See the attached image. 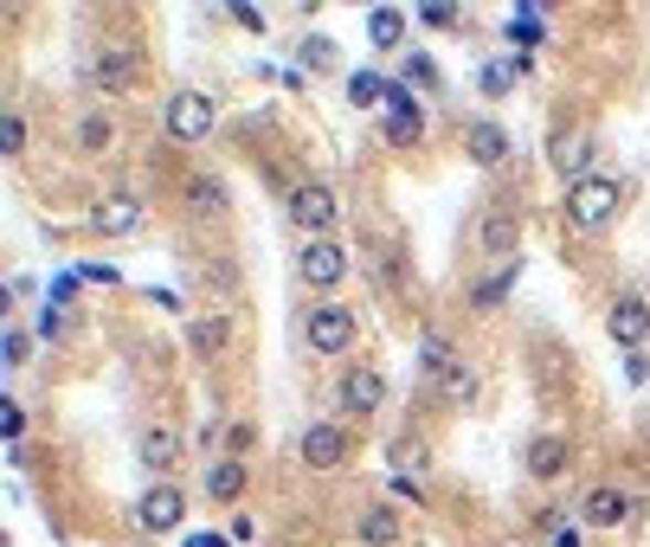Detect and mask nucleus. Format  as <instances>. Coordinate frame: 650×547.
Listing matches in <instances>:
<instances>
[{"label": "nucleus", "instance_id": "4468645a", "mask_svg": "<svg viewBox=\"0 0 650 547\" xmlns=\"http://www.w3.org/2000/svg\"><path fill=\"white\" fill-rule=\"evenodd\" d=\"M579 515H586L593 528H625V522H631V496H625L618 483H599V490L579 503Z\"/></svg>", "mask_w": 650, "mask_h": 547}, {"label": "nucleus", "instance_id": "473e14b6", "mask_svg": "<svg viewBox=\"0 0 650 547\" xmlns=\"http://www.w3.org/2000/svg\"><path fill=\"white\" fill-rule=\"evenodd\" d=\"M644 374H650L644 348H631V355H625V380H631V387H644Z\"/></svg>", "mask_w": 650, "mask_h": 547}, {"label": "nucleus", "instance_id": "c9c22d12", "mask_svg": "<svg viewBox=\"0 0 650 547\" xmlns=\"http://www.w3.org/2000/svg\"><path fill=\"white\" fill-rule=\"evenodd\" d=\"M26 361V335H20V328H7V367H20Z\"/></svg>", "mask_w": 650, "mask_h": 547}, {"label": "nucleus", "instance_id": "f03ea898", "mask_svg": "<svg viewBox=\"0 0 650 547\" xmlns=\"http://www.w3.org/2000/svg\"><path fill=\"white\" fill-rule=\"evenodd\" d=\"M303 335H309L316 355H348V341H354V309L335 303V296H322V303L303 316Z\"/></svg>", "mask_w": 650, "mask_h": 547}, {"label": "nucleus", "instance_id": "1a4fd4ad", "mask_svg": "<svg viewBox=\"0 0 650 547\" xmlns=\"http://www.w3.org/2000/svg\"><path fill=\"white\" fill-rule=\"evenodd\" d=\"M142 219H149V207H142L136 193H110V200L90 213V225H97L104 239H129V232H142Z\"/></svg>", "mask_w": 650, "mask_h": 547}, {"label": "nucleus", "instance_id": "f257e3e1", "mask_svg": "<svg viewBox=\"0 0 650 547\" xmlns=\"http://www.w3.org/2000/svg\"><path fill=\"white\" fill-rule=\"evenodd\" d=\"M618 200H625V187H618L612 175H586V181H567L561 219H567L574 232H606L618 219Z\"/></svg>", "mask_w": 650, "mask_h": 547}, {"label": "nucleus", "instance_id": "7c9ffc66", "mask_svg": "<svg viewBox=\"0 0 650 547\" xmlns=\"http://www.w3.org/2000/svg\"><path fill=\"white\" fill-rule=\"evenodd\" d=\"M0 432H7V438H20V432H26V412H20L13 400L0 406Z\"/></svg>", "mask_w": 650, "mask_h": 547}, {"label": "nucleus", "instance_id": "393cba45", "mask_svg": "<svg viewBox=\"0 0 650 547\" xmlns=\"http://www.w3.org/2000/svg\"><path fill=\"white\" fill-rule=\"evenodd\" d=\"M188 207H193V213H226V187H220V181H193L188 187Z\"/></svg>", "mask_w": 650, "mask_h": 547}, {"label": "nucleus", "instance_id": "412c9836", "mask_svg": "<svg viewBox=\"0 0 650 547\" xmlns=\"http://www.w3.org/2000/svg\"><path fill=\"white\" fill-rule=\"evenodd\" d=\"M361 541H367V547H393V541H399V515L386 509V503L361 509Z\"/></svg>", "mask_w": 650, "mask_h": 547}, {"label": "nucleus", "instance_id": "58836bf2", "mask_svg": "<svg viewBox=\"0 0 650 547\" xmlns=\"http://www.w3.org/2000/svg\"><path fill=\"white\" fill-rule=\"evenodd\" d=\"M188 547H226L220 535H188Z\"/></svg>", "mask_w": 650, "mask_h": 547}, {"label": "nucleus", "instance_id": "aec40b11", "mask_svg": "<svg viewBox=\"0 0 650 547\" xmlns=\"http://www.w3.org/2000/svg\"><path fill=\"white\" fill-rule=\"evenodd\" d=\"M206 496H213V503H232V496H245V464H238V457H220V464H206Z\"/></svg>", "mask_w": 650, "mask_h": 547}, {"label": "nucleus", "instance_id": "f8f14e48", "mask_svg": "<svg viewBox=\"0 0 650 547\" xmlns=\"http://www.w3.org/2000/svg\"><path fill=\"white\" fill-rule=\"evenodd\" d=\"M463 148H470L477 168H502V161H509V129L490 123V116H477V123L463 129Z\"/></svg>", "mask_w": 650, "mask_h": 547}, {"label": "nucleus", "instance_id": "6ab92c4d", "mask_svg": "<svg viewBox=\"0 0 650 547\" xmlns=\"http://www.w3.org/2000/svg\"><path fill=\"white\" fill-rule=\"evenodd\" d=\"M142 464H149V471H174V464H181V432H174V425H149V432H142Z\"/></svg>", "mask_w": 650, "mask_h": 547}, {"label": "nucleus", "instance_id": "cd10ccee", "mask_svg": "<svg viewBox=\"0 0 650 547\" xmlns=\"http://www.w3.org/2000/svg\"><path fill=\"white\" fill-rule=\"evenodd\" d=\"M509 39H515V45H541V20H535V7H522V13L509 20Z\"/></svg>", "mask_w": 650, "mask_h": 547}, {"label": "nucleus", "instance_id": "f3484780", "mask_svg": "<svg viewBox=\"0 0 650 547\" xmlns=\"http://www.w3.org/2000/svg\"><path fill=\"white\" fill-rule=\"evenodd\" d=\"M386 400V380L374 374V367H354L342 380V412H374V406Z\"/></svg>", "mask_w": 650, "mask_h": 547}, {"label": "nucleus", "instance_id": "bb28decb", "mask_svg": "<svg viewBox=\"0 0 650 547\" xmlns=\"http://www.w3.org/2000/svg\"><path fill=\"white\" fill-rule=\"evenodd\" d=\"M515 291V257H509V264H502L497 277H490V284H483V291H477V303H483V309H490V303H502V296Z\"/></svg>", "mask_w": 650, "mask_h": 547}, {"label": "nucleus", "instance_id": "c756f323", "mask_svg": "<svg viewBox=\"0 0 650 547\" xmlns=\"http://www.w3.org/2000/svg\"><path fill=\"white\" fill-rule=\"evenodd\" d=\"M0 148H7V155H20V148H26V123H20V116H7V123H0Z\"/></svg>", "mask_w": 650, "mask_h": 547}, {"label": "nucleus", "instance_id": "2f4dec72", "mask_svg": "<svg viewBox=\"0 0 650 547\" xmlns=\"http://www.w3.org/2000/svg\"><path fill=\"white\" fill-rule=\"evenodd\" d=\"M329 59H335L329 39H303V65H329Z\"/></svg>", "mask_w": 650, "mask_h": 547}, {"label": "nucleus", "instance_id": "ddd939ff", "mask_svg": "<svg viewBox=\"0 0 650 547\" xmlns=\"http://www.w3.org/2000/svg\"><path fill=\"white\" fill-rule=\"evenodd\" d=\"M567 457H574V444H567V438H561V432H541L535 444H529V457H522V464H529V476H535V483H554V476L567 471Z\"/></svg>", "mask_w": 650, "mask_h": 547}, {"label": "nucleus", "instance_id": "e433bc0d", "mask_svg": "<svg viewBox=\"0 0 650 547\" xmlns=\"http://www.w3.org/2000/svg\"><path fill=\"white\" fill-rule=\"evenodd\" d=\"M393 464H413V471H419V464H425V444H393Z\"/></svg>", "mask_w": 650, "mask_h": 547}, {"label": "nucleus", "instance_id": "4be33fe9", "mask_svg": "<svg viewBox=\"0 0 650 547\" xmlns=\"http://www.w3.org/2000/svg\"><path fill=\"white\" fill-rule=\"evenodd\" d=\"M367 39H374L381 52H393V45L406 39V13H399V7H374V13H367Z\"/></svg>", "mask_w": 650, "mask_h": 547}, {"label": "nucleus", "instance_id": "9b49d317", "mask_svg": "<svg viewBox=\"0 0 650 547\" xmlns=\"http://www.w3.org/2000/svg\"><path fill=\"white\" fill-rule=\"evenodd\" d=\"M297 451H303L309 471H335V464L348 457V432L342 425H309V432L297 438Z\"/></svg>", "mask_w": 650, "mask_h": 547}, {"label": "nucleus", "instance_id": "423d86ee", "mask_svg": "<svg viewBox=\"0 0 650 547\" xmlns=\"http://www.w3.org/2000/svg\"><path fill=\"white\" fill-rule=\"evenodd\" d=\"M290 219H297L303 239H322V232L335 225V193H329L322 181H303L297 193H290Z\"/></svg>", "mask_w": 650, "mask_h": 547}, {"label": "nucleus", "instance_id": "20e7f679", "mask_svg": "<svg viewBox=\"0 0 650 547\" xmlns=\"http://www.w3.org/2000/svg\"><path fill=\"white\" fill-rule=\"evenodd\" d=\"M425 374H431V387H438V400H451V406H463L470 393H477V380H470V367L438 341V335H425Z\"/></svg>", "mask_w": 650, "mask_h": 547}, {"label": "nucleus", "instance_id": "a211bd4d", "mask_svg": "<svg viewBox=\"0 0 650 547\" xmlns=\"http://www.w3.org/2000/svg\"><path fill=\"white\" fill-rule=\"evenodd\" d=\"M477 245H483L490 257H509L515 245H522V219H515V213H502V207H497V213L477 225Z\"/></svg>", "mask_w": 650, "mask_h": 547}, {"label": "nucleus", "instance_id": "dca6fc26", "mask_svg": "<svg viewBox=\"0 0 650 547\" xmlns=\"http://www.w3.org/2000/svg\"><path fill=\"white\" fill-rule=\"evenodd\" d=\"M547 161H554L561 175H574V181H586V161H593V136H586V129H567V136H554V148H547Z\"/></svg>", "mask_w": 650, "mask_h": 547}, {"label": "nucleus", "instance_id": "a878e982", "mask_svg": "<svg viewBox=\"0 0 650 547\" xmlns=\"http://www.w3.org/2000/svg\"><path fill=\"white\" fill-rule=\"evenodd\" d=\"M110 116H104V109H90V116H84V129H77V143L90 148V155H97V148H110Z\"/></svg>", "mask_w": 650, "mask_h": 547}, {"label": "nucleus", "instance_id": "2eb2a0df", "mask_svg": "<svg viewBox=\"0 0 650 547\" xmlns=\"http://www.w3.org/2000/svg\"><path fill=\"white\" fill-rule=\"evenodd\" d=\"M129 77H136V59H129L122 45H97V52H90V84H104V91H129Z\"/></svg>", "mask_w": 650, "mask_h": 547}, {"label": "nucleus", "instance_id": "7ed1b4c3", "mask_svg": "<svg viewBox=\"0 0 650 547\" xmlns=\"http://www.w3.org/2000/svg\"><path fill=\"white\" fill-rule=\"evenodd\" d=\"M213 123H220V104H213L206 91H174V97H168V136H174V143H206Z\"/></svg>", "mask_w": 650, "mask_h": 547}, {"label": "nucleus", "instance_id": "5701e85b", "mask_svg": "<svg viewBox=\"0 0 650 547\" xmlns=\"http://www.w3.org/2000/svg\"><path fill=\"white\" fill-rule=\"evenodd\" d=\"M348 97H354L361 109H386V84L374 72H354L348 77Z\"/></svg>", "mask_w": 650, "mask_h": 547}, {"label": "nucleus", "instance_id": "0eeeda50", "mask_svg": "<svg viewBox=\"0 0 650 547\" xmlns=\"http://www.w3.org/2000/svg\"><path fill=\"white\" fill-rule=\"evenodd\" d=\"M606 335H612L625 355H631V348H644V341H650V303H644V296H618L612 309H606Z\"/></svg>", "mask_w": 650, "mask_h": 547}, {"label": "nucleus", "instance_id": "6e6552de", "mask_svg": "<svg viewBox=\"0 0 650 547\" xmlns=\"http://www.w3.org/2000/svg\"><path fill=\"white\" fill-rule=\"evenodd\" d=\"M386 109H393V116H386V143H393V148H413L425 136L419 97H413V91H399V84H386Z\"/></svg>", "mask_w": 650, "mask_h": 547}, {"label": "nucleus", "instance_id": "c85d7f7f", "mask_svg": "<svg viewBox=\"0 0 650 547\" xmlns=\"http://www.w3.org/2000/svg\"><path fill=\"white\" fill-rule=\"evenodd\" d=\"M509 77H515V59H497V65H483V97H502V91H509Z\"/></svg>", "mask_w": 650, "mask_h": 547}, {"label": "nucleus", "instance_id": "39448f33", "mask_svg": "<svg viewBox=\"0 0 650 547\" xmlns=\"http://www.w3.org/2000/svg\"><path fill=\"white\" fill-rule=\"evenodd\" d=\"M297 271H303L309 291H335V284L348 277V252H342V245H329V239H303Z\"/></svg>", "mask_w": 650, "mask_h": 547}, {"label": "nucleus", "instance_id": "b1692460", "mask_svg": "<svg viewBox=\"0 0 650 547\" xmlns=\"http://www.w3.org/2000/svg\"><path fill=\"white\" fill-rule=\"evenodd\" d=\"M188 335H193L200 355H220V348H226V316H206V323H193Z\"/></svg>", "mask_w": 650, "mask_h": 547}, {"label": "nucleus", "instance_id": "f704fd0d", "mask_svg": "<svg viewBox=\"0 0 650 547\" xmlns=\"http://www.w3.org/2000/svg\"><path fill=\"white\" fill-rule=\"evenodd\" d=\"M425 20H431V27H458V7H445V0H431V7H425Z\"/></svg>", "mask_w": 650, "mask_h": 547}, {"label": "nucleus", "instance_id": "4c0bfd02", "mask_svg": "<svg viewBox=\"0 0 650 547\" xmlns=\"http://www.w3.org/2000/svg\"><path fill=\"white\" fill-rule=\"evenodd\" d=\"M547 547H579V535H574V528H554V541H547Z\"/></svg>", "mask_w": 650, "mask_h": 547}, {"label": "nucleus", "instance_id": "72a5a7b5", "mask_svg": "<svg viewBox=\"0 0 650 547\" xmlns=\"http://www.w3.org/2000/svg\"><path fill=\"white\" fill-rule=\"evenodd\" d=\"M232 20H238V27H252V33H265V13H258V7H245V0L232 7Z\"/></svg>", "mask_w": 650, "mask_h": 547}, {"label": "nucleus", "instance_id": "9d476101", "mask_svg": "<svg viewBox=\"0 0 650 547\" xmlns=\"http://www.w3.org/2000/svg\"><path fill=\"white\" fill-rule=\"evenodd\" d=\"M181 509H188V496H181V490H174V483H154L149 496H142V503H136V522H142V528H149V535H168V528H174V522H181Z\"/></svg>", "mask_w": 650, "mask_h": 547}]
</instances>
